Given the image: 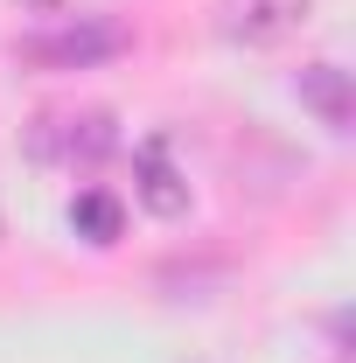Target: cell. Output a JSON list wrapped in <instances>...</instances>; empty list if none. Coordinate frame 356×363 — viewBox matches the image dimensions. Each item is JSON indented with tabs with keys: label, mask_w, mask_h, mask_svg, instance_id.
Here are the masks:
<instances>
[{
	"label": "cell",
	"mask_w": 356,
	"mask_h": 363,
	"mask_svg": "<svg viewBox=\"0 0 356 363\" xmlns=\"http://www.w3.org/2000/svg\"><path fill=\"white\" fill-rule=\"evenodd\" d=\"M126 21L119 14H63V21H49V28H28L14 56L21 63H35V70H91V63H112V56H126Z\"/></svg>",
	"instance_id": "cell-1"
},
{
	"label": "cell",
	"mask_w": 356,
	"mask_h": 363,
	"mask_svg": "<svg viewBox=\"0 0 356 363\" xmlns=\"http://www.w3.org/2000/svg\"><path fill=\"white\" fill-rule=\"evenodd\" d=\"M112 147H119V133L105 112H43L28 126V154L49 168H98Z\"/></svg>",
	"instance_id": "cell-2"
},
{
	"label": "cell",
	"mask_w": 356,
	"mask_h": 363,
	"mask_svg": "<svg viewBox=\"0 0 356 363\" xmlns=\"http://www.w3.org/2000/svg\"><path fill=\"white\" fill-rule=\"evenodd\" d=\"M308 7L314 0H217V28H223V43L272 49L308 21Z\"/></svg>",
	"instance_id": "cell-3"
},
{
	"label": "cell",
	"mask_w": 356,
	"mask_h": 363,
	"mask_svg": "<svg viewBox=\"0 0 356 363\" xmlns=\"http://www.w3.org/2000/svg\"><path fill=\"white\" fill-rule=\"evenodd\" d=\"M133 168H140V203H147L154 217H182V210H189V182H182L175 161H168V140H147L133 154Z\"/></svg>",
	"instance_id": "cell-4"
},
{
	"label": "cell",
	"mask_w": 356,
	"mask_h": 363,
	"mask_svg": "<svg viewBox=\"0 0 356 363\" xmlns=\"http://www.w3.org/2000/svg\"><path fill=\"white\" fill-rule=\"evenodd\" d=\"M301 105H308L328 133H350V119H356L350 70H335V63H308V70H301Z\"/></svg>",
	"instance_id": "cell-5"
},
{
	"label": "cell",
	"mask_w": 356,
	"mask_h": 363,
	"mask_svg": "<svg viewBox=\"0 0 356 363\" xmlns=\"http://www.w3.org/2000/svg\"><path fill=\"white\" fill-rule=\"evenodd\" d=\"M119 224H126V210H119L112 189H77V203H70V230H77L84 245H112Z\"/></svg>",
	"instance_id": "cell-6"
}]
</instances>
